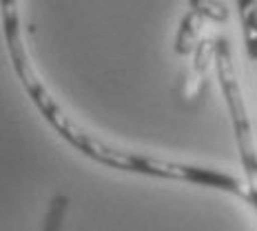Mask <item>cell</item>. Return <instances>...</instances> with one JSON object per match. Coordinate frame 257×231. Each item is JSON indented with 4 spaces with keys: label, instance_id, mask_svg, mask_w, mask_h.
I'll return each mask as SVG.
<instances>
[{
    "label": "cell",
    "instance_id": "1",
    "mask_svg": "<svg viewBox=\"0 0 257 231\" xmlns=\"http://www.w3.org/2000/svg\"><path fill=\"white\" fill-rule=\"evenodd\" d=\"M215 69H217L219 87H222V94L226 98L228 114H231L239 158H242L246 178H248L246 185H257V149L253 140V129H250V120H248V114H246L242 89H239L237 76H235L233 56H231V49H228L226 38L215 40Z\"/></svg>",
    "mask_w": 257,
    "mask_h": 231
},
{
    "label": "cell",
    "instance_id": "2",
    "mask_svg": "<svg viewBox=\"0 0 257 231\" xmlns=\"http://www.w3.org/2000/svg\"><path fill=\"white\" fill-rule=\"evenodd\" d=\"M244 45L250 60H257V0H237Z\"/></svg>",
    "mask_w": 257,
    "mask_h": 231
},
{
    "label": "cell",
    "instance_id": "3",
    "mask_svg": "<svg viewBox=\"0 0 257 231\" xmlns=\"http://www.w3.org/2000/svg\"><path fill=\"white\" fill-rule=\"evenodd\" d=\"M200 29H202V18L195 12H191L189 9V14H186L184 18H182V23H180L178 36H175V53L186 56V53H191L193 49H195Z\"/></svg>",
    "mask_w": 257,
    "mask_h": 231
},
{
    "label": "cell",
    "instance_id": "4",
    "mask_svg": "<svg viewBox=\"0 0 257 231\" xmlns=\"http://www.w3.org/2000/svg\"><path fill=\"white\" fill-rule=\"evenodd\" d=\"M189 9L195 12L202 20H213V23L228 20V9L217 0H189Z\"/></svg>",
    "mask_w": 257,
    "mask_h": 231
},
{
    "label": "cell",
    "instance_id": "5",
    "mask_svg": "<svg viewBox=\"0 0 257 231\" xmlns=\"http://www.w3.org/2000/svg\"><path fill=\"white\" fill-rule=\"evenodd\" d=\"M64 207H67V200H64V198H58V200L53 202V207L49 209V216H47V222L51 220V227H58V224H60ZM51 227H49V229H45V231H51Z\"/></svg>",
    "mask_w": 257,
    "mask_h": 231
}]
</instances>
